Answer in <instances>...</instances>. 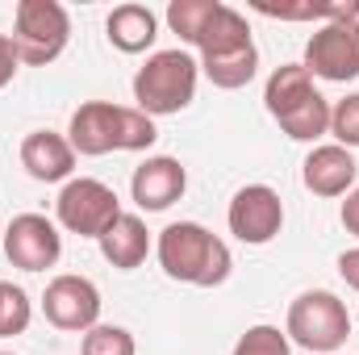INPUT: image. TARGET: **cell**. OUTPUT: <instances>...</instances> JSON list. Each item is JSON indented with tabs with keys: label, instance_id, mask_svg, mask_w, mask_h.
<instances>
[{
	"label": "cell",
	"instance_id": "cell-1",
	"mask_svg": "<svg viewBox=\"0 0 359 355\" xmlns=\"http://www.w3.org/2000/svg\"><path fill=\"white\" fill-rule=\"evenodd\" d=\"M155 255H159V267L168 272V280L192 284V288H217L230 280V267H234L230 247L201 222H172L159 234Z\"/></svg>",
	"mask_w": 359,
	"mask_h": 355
},
{
	"label": "cell",
	"instance_id": "cell-2",
	"mask_svg": "<svg viewBox=\"0 0 359 355\" xmlns=\"http://www.w3.org/2000/svg\"><path fill=\"white\" fill-rule=\"evenodd\" d=\"M196 80H201V63L188 51H155L138 76H134V109H142L147 117H172L180 109L192 105L196 96Z\"/></svg>",
	"mask_w": 359,
	"mask_h": 355
},
{
	"label": "cell",
	"instance_id": "cell-3",
	"mask_svg": "<svg viewBox=\"0 0 359 355\" xmlns=\"http://www.w3.org/2000/svg\"><path fill=\"white\" fill-rule=\"evenodd\" d=\"M284 335H288V343L305 347L309 355H334L351 335V314L334 293L309 288L288 305Z\"/></svg>",
	"mask_w": 359,
	"mask_h": 355
},
{
	"label": "cell",
	"instance_id": "cell-4",
	"mask_svg": "<svg viewBox=\"0 0 359 355\" xmlns=\"http://www.w3.org/2000/svg\"><path fill=\"white\" fill-rule=\"evenodd\" d=\"M13 46L25 67L55 63L72 42V17L59 0H21L13 13Z\"/></svg>",
	"mask_w": 359,
	"mask_h": 355
},
{
	"label": "cell",
	"instance_id": "cell-5",
	"mask_svg": "<svg viewBox=\"0 0 359 355\" xmlns=\"http://www.w3.org/2000/svg\"><path fill=\"white\" fill-rule=\"evenodd\" d=\"M55 217H59L63 230H72L80 239H100L121 217V201L104 180L80 176L63 184V192L55 201Z\"/></svg>",
	"mask_w": 359,
	"mask_h": 355
},
{
	"label": "cell",
	"instance_id": "cell-6",
	"mask_svg": "<svg viewBox=\"0 0 359 355\" xmlns=\"http://www.w3.org/2000/svg\"><path fill=\"white\" fill-rule=\"evenodd\" d=\"M305 72L330 84L359 80V21H326L305 42Z\"/></svg>",
	"mask_w": 359,
	"mask_h": 355
},
{
	"label": "cell",
	"instance_id": "cell-7",
	"mask_svg": "<svg viewBox=\"0 0 359 355\" xmlns=\"http://www.w3.org/2000/svg\"><path fill=\"white\" fill-rule=\"evenodd\" d=\"M42 314L55 330H72V335H88L92 326H100V288L88 276H55L42 293Z\"/></svg>",
	"mask_w": 359,
	"mask_h": 355
},
{
	"label": "cell",
	"instance_id": "cell-8",
	"mask_svg": "<svg viewBox=\"0 0 359 355\" xmlns=\"http://www.w3.org/2000/svg\"><path fill=\"white\" fill-rule=\"evenodd\" d=\"M226 226L238 243L247 247H268L271 239L284 230V201L268 184H247L234 192L230 209H226Z\"/></svg>",
	"mask_w": 359,
	"mask_h": 355
},
{
	"label": "cell",
	"instance_id": "cell-9",
	"mask_svg": "<svg viewBox=\"0 0 359 355\" xmlns=\"http://www.w3.org/2000/svg\"><path fill=\"white\" fill-rule=\"evenodd\" d=\"M4 255L21 272H46L63 255V234L46 213H17L4 230Z\"/></svg>",
	"mask_w": 359,
	"mask_h": 355
},
{
	"label": "cell",
	"instance_id": "cell-10",
	"mask_svg": "<svg viewBox=\"0 0 359 355\" xmlns=\"http://www.w3.org/2000/svg\"><path fill=\"white\" fill-rule=\"evenodd\" d=\"M121 113L126 105H113V100H84L76 113H72V126H67V142L76 155H109V151H121Z\"/></svg>",
	"mask_w": 359,
	"mask_h": 355
},
{
	"label": "cell",
	"instance_id": "cell-11",
	"mask_svg": "<svg viewBox=\"0 0 359 355\" xmlns=\"http://www.w3.org/2000/svg\"><path fill=\"white\" fill-rule=\"evenodd\" d=\"M184 188H188V172H184V163L172 159V155H151V159L138 163L134 176H130V196H134V205L147 209V213L172 209L180 196H184Z\"/></svg>",
	"mask_w": 359,
	"mask_h": 355
},
{
	"label": "cell",
	"instance_id": "cell-12",
	"mask_svg": "<svg viewBox=\"0 0 359 355\" xmlns=\"http://www.w3.org/2000/svg\"><path fill=\"white\" fill-rule=\"evenodd\" d=\"M355 176H359L355 155L347 147H339V142L313 147L305 155V163H301V180H305V188L313 196H347L355 188Z\"/></svg>",
	"mask_w": 359,
	"mask_h": 355
},
{
	"label": "cell",
	"instance_id": "cell-13",
	"mask_svg": "<svg viewBox=\"0 0 359 355\" xmlns=\"http://www.w3.org/2000/svg\"><path fill=\"white\" fill-rule=\"evenodd\" d=\"M21 168L42 184H59V180H72V172H76V151L63 134L34 130L21 142Z\"/></svg>",
	"mask_w": 359,
	"mask_h": 355
},
{
	"label": "cell",
	"instance_id": "cell-14",
	"mask_svg": "<svg viewBox=\"0 0 359 355\" xmlns=\"http://www.w3.org/2000/svg\"><path fill=\"white\" fill-rule=\"evenodd\" d=\"M96 243H100V255L117 272H134L151 255V230H147V222L138 213H121Z\"/></svg>",
	"mask_w": 359,
	"mask_h": 355
},
{
	"label": "cell",
	"instance_id": "cell-15",
	"mask_svg": "<svg viewBox=\"0 0 359 355\" xmlns=\"http://www.w3.org/2000/svg\"><path fill=\"white\" fill-rule=\"evenodd\" d=\"M104 34L121 55H142L159 38V17L147 4H117L109 13V21H104Z\"/></svg>",
	"mask_w": 359,
	"mask_h": 355
},
{
	"label": "cell",
	"instance_id": "cell-16",
	"mask_svg": "<svg viewBox=\"0 0 359 355\" xmlns=\"http://www.w3.org/2000/svg\"><path fill=\"white\" fill-rule=\"evenodd\" d=\"M247 46H255L251 25H247V17H243L238 8H230V4H222V8L213 13L209 29H205L201 42H196L201 59H222V55H234V51H247Z\"/></svg>",
	"mask_w": 359,
	"mask_h": 355
},
{
	"label": "cell",
	"instance_id": "cell-17",
	"mask_svg": "<svg viewBox=\"0 0 359 355\" xmlns=\"http://www.w3.org/2000/svg\"><path fill=\"white\" fill-rule=\"evenodd\" d=\"M313 76L305 72V63H284V67H276L268 76V88H264V105H268V113L280 121L284 113H292L305 96H313Z\"/></svg>",
	"mask_w": 359,
	"mask_h": 355
},
{
	"label": "cell",
	"instance_id": "cell-18",
	"mask_svg": "<svg viewBox=\"0 0 359 355\" xmlns=\"http://www.w3.org/2000/svg\"><path fill=\"white\" fill-rule=\"evenodd\" d=\"M280 130L292 138V142H318L322 134H330V100L322 92L305 96L292 113L280 117Z\"/></svg>",
	"mask_w": 359,
	"mask_h": 355
},
{
	"label": "cell",
	"instance_id": "cell-19",
	"mask_svg": "<svg viewBox=\"0 0 359 355\" xmlns=\"http://www.w3.org/2000/svg\"><path fill=\"white\" fill-rule=\"evenodd\" d=\"M201 72L209 76L213 88H226V92L247 88L255 80V72H259V51L247 46V51H234V55H222V59H201Z\"/></svg>",
	"mask_w": 359,
	"mask_h": 355
},
{
	"label": "cell",
	"instance_id": "cell-20",
	"mask_svg": "<svg viewBox=\"0 0 359 355\" xmlns=\"http://www.w3.org/2000/svg\"><path fill=\"white\" fill-rule=\"evenodd\" d=\"M217 8H222V0H172L168 4V25H172V34H180L184 46L196 51L201 34L209 29V21H213Z\"/></svg>",
	"mask_w": 359,
	"mask_h": 355
},
{
	"label": "cell",
	"instance_id": "cell-21",
	"mask_svg": "<svg viewBox=\"0 0 359 355\" xmlns=\"http://www.w3.org/2000/svg\"><path fill=\"white\" fill-rule=\"evenodd\" d=\"M29 318H34V305H29L25 288L13 284V280H0V339L25 335Z\"/></svg>",
	"mask_w": 359,
	"mask_h": 355
},
{
	"label": "cell",
	"instance_id": "cell-22",
	"mask_svg": "<svg viewBox=\"0 0 359 355\" xmlns=\"http://www.w3.org/2000/svg\"><path fill=\"white\" fill-rule=\"evenodd\" d=\"M80 355H138V343H134V335L126 326L100 322L80 339Z\"/></svg>",
	"mask_w": 359,
	"mask_h": 355
},
{
	"label": "cell",
	"instance_id": "cell-23",
	"mask_svg": "<svg viewBox=\"0 0 359 355\" xmlns=\"http://www.w3.org/2000/svg\"><path fill=\"white\" fill-rule=\"evenodd\" d=\"M230 355H292V343H288V335L280 326L259 322V326H247V335L234 343Z\"/></svg>",
	"mask_w": 359,
	"mask_h": 355
},
{
	"label": "cell",
	"instance_id": "cell-24",
	"mask_svg": "<svg viewBox=\"0 0 359 355\" xmlns=\"http://www.w3.org/2000/svg\"><path fill=\"white\" fill-rule=\"evenodd\" d=\"M330 134H334V142L347 147V151L359 147V92L343 96L339 105H330Z\"/></svg>",
	"mask_w": 359,
	"mask_h": 355
},
{
	"label": "cell",
	"instance_id": "cell-25",
	"mask_svg": "<svg viewBox=\"0 0 359 355\" xmlns=\"http://www.w3.org/2000/svg\"><path fill=\"white\" fill-rule=\"evenodd\" d=\"M159 138L155 117H147L142 109H126L121 113V151H151Z\"/></svg>",
	"mask_w": 359,
	"mask_h": 355
},
{
	"label": "cell",
	"instance_id": "cell-26",
	"mask_svg": "<svg viewBox=\"0 0 359 355\" xmlns=\"http://www.w3.org/2000/svg\"><path fill=\"white\" fill-rule=\"evenodd\" d=\"M17 72H21V59H17V46H13V38H8V34H0V88H8Z\"/></svg>",
	"mask_w": 359,
	"mask_h": 355
},
{
	"label": "cell",
	"instance_id": "cell-27",
	"mask_svg": "<svg viewBox=\"0 0 359 355\" xmlns=\"http://www.w3.org/2000/svg\"><path fill=\"white\" fill-rule=\"evenodd\" d=\"M339 217H343V230L359 239V188H351V192H347V201H343Z\"/></svg>",
	"mask_w": 359,
	"mask_h": 355
},
{
	"label": "cell",
	"instance_id": "cell-28",
	"mask_svg": "<svg viewBox=\"0 0 359 355\" xmlns=\"http://www.w3.org/2000/svg\"><path fill=\"white\" fill-rule=\"evenodd\" d=\"M339 276L347 280V288H355L359 293V247H351V251L339 255Z\"/></svg>",
	"mask_w": 359,
	"mask_h": 355
},
{
	"label": "cell",
	"instance_id": "cell-29",
	"mask_svg": "<svg viewBox=\"0 0 359 355\" xmlns=\"http://www.w3.org/2000/svg\"><path fill=\"white\" fill-rule=\"evenodd\" d=\"M0 355H13V351H0Z\"/></svg>",
	"mask_w": 359,
	"mask_h": 355
}]
</instances>
